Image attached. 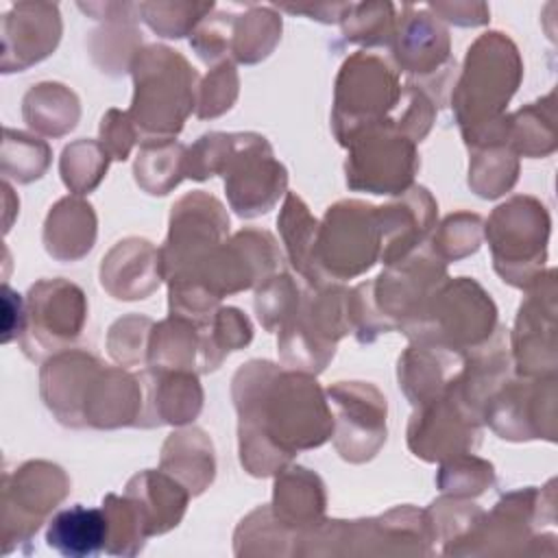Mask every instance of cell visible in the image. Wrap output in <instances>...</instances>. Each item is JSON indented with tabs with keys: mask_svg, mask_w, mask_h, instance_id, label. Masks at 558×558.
Wrapping results in <instances>:
<instances>
[{
	"mask_svg": "<svg viewBox=\"0 0 558 558\" xmlns=\"http://www.w3.org/2000/svg\"><path fill=\"white\" fill-rule=\"evenodd\" d=\"M229 218L222 205L203 192L183 196L170 216V235L159 251V270L166 279L187 275L211 248L222 244Z\"/></svg>",
	"mask_w": 558,
	"mask_h": 558,
	"instance_id": "9c48e42d",
	"label": "cell"
},
{
	"mask_svg": "<svg viewBox=\"0 0 558 558\" xmlns=\"http://www.w3.org/2000/svg\"><path fill=\"white\" fill-rule=\"evenodd\" d=\"M338 416L336 447L344 460L364 462L386 440V399L377 388L362 381H338L329 388Z\"/></svg>",
	"mask_w": 558,
	"mask_h": 558,
	"instance_id": "4fadbf2b",
	"label": "cell"
},
{
	"mask_svg": "<svg viewBox=\"0 0 558 558\" xmlns=\"http://www.w3.org/2000/svg\"><path fill=\"white\" fill-rule=\"evenodd\" d=\"M397 39L399 41L395 48V57L410 72L425 74L449 59L447 33L425 11L408 17L399 28Z\"/></svg>",
	"mask_w": 558,
	"mask_h": 558,
	"instance_id": "d6986e66",
	"label": "cell"
},
{
	"mask_svg": "<svg viewBox=\"0 0 558 558\" xmlns=\"http://www.w3.org/2000/svg\"><path fill=\"white\" fill-rule=\"evenodd\" d=\"M135 96L129 118L146 135L170 140L194 107L196 72L166 46H148L133 65Z\"/></svg>",
	"mask_w": 558,
	"mask_h": 558,
	"instance_id": "277c9868",
	"label": "cell"
},
{
	"mask_svg": "<svg viewBox=\"0 0 558 558\" xmlns=\"http://www.w3.org/2000/svg\"><path fill=\"white\" fill-rule=\"evenodd\" d=\"M187 453V436L185 432H177L163 445L161 466L168 469V473H172L187 493L198 495L214 480V449L201 429L196 432L192 456Z\"/></svg>",
	"mask_w": 558,
	"mask_h": 558,
	"instance_id": "44dd1931",
	"label": "cell"
},
{
	"mask_svg": "<svg viewBox=\"0 0 558 558\" xmlns=\"http://www.w3.org/2000/svg\"><path fill=\"white\" fill-rule=\"evenodd\" d=\"M153 323L148 318L142 316H129L118 320L111 327L109 333V351L111 355L122 362V364H135L144 357V353H148V344H146V329Z\"/></svg>",
	"mask_w": 558,
	"mask_h": 558,
	"instance_id": "f546056e",
	"label": "cell"
},
{
	"mask_svg": "<svg viewBox=\"0 0 558 558\" xmlns=\"http://www.w3.org/2000/svg\"><path fill=\"white\" fill-rule=\"evenodd\" d=\"M347 183L373 194H401L412 183L418 159L414 140L392 122L357 135L349 144Z\"/></svg>",
	"mask_w": 558,
	"mask_h": 558,
	"instance_id": "ba28073f",
	"label": "cell"
},
{
	"mask_svg": "<svg viewBox=\"0 0 558 558\" xmlns=\"http://www.w3.org/2000/svg\"><path fill=\"white\" fill-rule=\"evenodd\" d=\"M316 473L292 466L277 477L275 484V517L283 527H296V532L312 530L320 523L325 510V490Z\"/></svg>",
	"mask_w": 558,
	"mask_h": 558,
	"instance_id": "e0dca14e",
	"label": "cell"
},
{
	"mask_svg": "<svg viewBox=\"0 0 558 558\" xmlns=\"http://www.w3.org/2000/svg\"><path fill=\"white\" fill-rule=\"evenodd\" d=\"M102 508L109 519V536H107V554H122L133 556L142 549L146 534L144 519L135 504L124 495H107L102 501Z\"/></svg>",
	"mask_w": 558,
	"mask_h": 558,
	"instance_id": "484cf974",
	"label": "cell"
},
{
	"mask_svg": "<svg viewBox=\"0 0 558 558\" xmlns=\"http://www.w3.org/2000/svg\"><path fill=\"white\" fill-rule=\"evenodd\" d=\"M281 233L288 246V255L296 270L307 277V281L314 283V288H323L329 283H323V279L316 272L314 266V240H316V220H312L307 207L303 201L294 194H288L283 214H281Z\"/></svg>",
	"mask_w": 558,
	"mask_h": 558,
	"instance_id": "cb8c5ba5",
	"label": "cell"
},
{
	"mask_svg": "<svg viewBox=\"0 0 558 558\" xmlns=\"http://www.w3.org/2000/svg\"><path fill=\"white\" fill-rule=\"evenodd\" d=\"M155 381H150V401L157 414V425L161 423H187L201 410V388L192 371H163L150 368Z\"/></svg>",
	"mask_w": 558,
	"mask_h": 558,
	"instance_id": "ffe728a7",
	"label": "cell"
},
{
	"mask_svg": "<svg viewBox=\"0 0 558 558\" xmlns=\"http://www.w3.org/2000/svg\"><path fill=\"white\" fill-rule=\"evenodd\" d=\"M512 333L514 366L525 377L556 373V281L554 270L530 286Z\"/></svg>",
	"mask_w": 558,
	"mask_h": 558,
	"instance_id": "7c38bea8",
	"label": "cell"
},
{
	"mask_svg": "<svg viewBox=\"0 0 558 558\" xmlns=\"http://www.w3.org/2000/svg\"><path fill=\"white\" fill-rule=\"evenodd\" d=\"M183 488L179 480L155 471H144L126 484V497L140 510L148 536L179 525L187 504V490Z\"/></svg>",
	"mask_w": 558,
	"mask_h": 558,
	"instance_id": "9a60e30c",
	"label": "cell"
},
{
	"mask_svg": "<svg viewBox=\"0 0 558 558\" xmlns=\"http://www.w3.org/2000/svg\"><path fill=\"white\" fill-rule=\"evenodd\" d=\"M220 172H225L231 207L246 218L268 211L286 187L283 166L272 159L268 142L255 133H233Z\"/></svg>",
	"mask_w": 558,
	"mask_h": 558,
	"instance_id": "30bf717a",
	"label": "cell"
},
{
	"mask_svg": "<svg viewBox=\"0 0 558 558\" xmlns=\"http://www.w3.org/2000/svg\"><path fill=\"white\" fill-rule=\"evenodd\" d=\"M96 238V216L81 198L59 201L46 220V248L59 259L83 257Z\"/></svg>",
	"mask_w": 558,
	"mask_h": 558,
	"instance_id": "ac0fdd59",
	"label": "cell"
},
{
	"mask_svg": "<svg viewBox=\"0 0 558 558\" xmlns=\"http://www.w3.org/2000/svg\"><path fill=\"white\" fill-rule=\"evenodd\" d=\"M401 92L395 70L379 57L357 52L344 61L336 83L333 129L340 144L349 146L368 129L395 120L388 113L399 102Z\"/></svg>",
	"mask_w": 558,
	"mask_h": 558,
	"instance_id": "8992f818",
	"label": "cell"
},
{
	"mask_svg": "<svg viewBox=\"0 0 558 558\" xmlns=\"http://www.w3.org/2000/svg\"><path fill=\"white\" fill-rule=\"evenodd\" d=\"M549 214L532 196L499 205L486 225L495 270L517 288H530L543 275L549 240Z\"/></svg>",
	"mask_w": 558,
	"mask_h": 558,
	"instance_id": "5b68a950",
	"label": "cell"
},
{
	"mask_svg": "<svg viewBox=\"0 0 558 558\" xmlns=\"http://www.w3.org/2000/svg\"><path fill=\"white\" fill-rule=\"evenodd\" d=\"M508 142L514 153L525 157H545L554 153V92L508 118Z\"/></svg>",
	"mask_w": 558,
	"mask_h": 558,
	"instance_id": "7402d4cb",
	"label": "cell"
},
{
	"mask_svg": "<svg viewBox=\"0 0 558 558\" xmlns=\"http://www.w3.org/2000/svg\"><path fill=\"white\" fill-rule=\"evenodd\" d=\"M107 163L109 153L102 144L81 140L63 150L61 174L70 190H74L76 194H85L98 185V181L107 172Z\"/></svg>",
	"mask_w": 558,
	"mask_h": 558,
	"instance_id": "4316f807",
	"label": "cell"
},
{
	"mask_svg": "<svg viewBox=\"0 0 558 558\" xmlns=\"http://www.w3.org/2000/svg\"><path fill=\"white\" fill-rule=\"evenodd\" d=\"M490 427L508 440L556 438V377L504 381L482 408Z\"/></svg>",
	"mask_w": 558,
	"mask_h": 558,
	"instance_id": "8fae6325",
	"label": "cell"
},
{
	"mask_svg": "<svg viewBox=\"0 0 558 558\" xmlns=\"http://www.w3.org/2000/svg\"><path fill=\"white\" fill-rule=\"evenodd\" d=\"M85 294L68 281H39L31 288V325L41 349H59L72 342L85 320Z\"/></svg>",
	"mask_w": 558,
	"mask_h": 558,
	"instance_id": "5bb4252c",
	"label": "cell"
},
{
	"mask_svg": "<svg viewBox=\"0 0 558 558\" xmlns=\"http://www.w3.org/2000/svg\"><path fill=\"white\" fill-rule=\"evenodd\" d=\"M240 412V458L248 473L270 475L296 449L323 445L333 432L323 390L305 373L251 362L233 379Z\"/></svg>",
	"mask_w": 558,
	"mask_h": 558,
	"instance_id": "6da1fadb",
	"label": "cell"
},
{
	"mask_svg": "<svg viewBox=\"0 0 558 558\" xmlns=\"http://www.w3.org/2000/svg\"><path fill=\"white\" fill-rule=\"evenodd\" d=\"M109 519L105 508H85L81 504L52 517L46 530L48 547L68 558H89L107 547Z\"/></svg>",
	"mask_w": 558,
	"mask_h": 558,
	"instance_id": "2e32d148",
	"label": "cell"
},
{
	"mask_svg": "<svg viewBox=\"0 0 558 558\" xmlns=\"http://www.w3.org/2000/svg\"><path fill=\"white\" fill-rule=\"evenodd\" d=\"M517 46L501 33L482 35L466 52V65L453 92L456 118L473 146L508 142L504 107L521 81Z\"/></svg>",
	"mask_w": 558,
	"mask_h": 558,
	"instance_id": "7a4b0ae2",
	"label": "cell"
},
{
	"mask_svg": "<svg viewBox=\"0 0 558 558\" xmlns=\"http://www.w3.org/2000/svg\"><path fill=\"white\" fill-rule=\"evenodd\" d=\"M517 172V153L508 144H484L469 170V185L480 196L495 198L514 185Z\"/></svg>",
	"mask_w": 558,
	"mask_h": 558,
	"instance_id": "d4e9b609",
	"label": "cell"
},
{
	"mask_svg": "<svg viewBox=\"0 0 558 558\" xmlns=\"http://www.w3.org/2000/svg\"><path fill=\"white\" fill-rule=\"evenodd\" d=\"M100 137H102L105 150L113 159H126L131 144L135 140V126H133L129 113H120L118 109L107 111V116L102 118V124H100Z\"/></svg>",
	"mask_w": 558,
	"mask_h": 558,
	"instance_id": "1f68e13d",
	"label": "cell"
},
{
	"mask_svg": "<svg viewBox=\"0 0 558 558\" xmlns=\"http://www.w3.org/2000/svg\"><path fill=\"white\" fill-rule=\"evenodd\" d=\"M495 482V471L490 462L480 458L462 456L451 460L440 469L438 484L442 490H451L456 495H480Z\"/></svg>",
	"mask_w": 558,
	"mask_h": 558,
	"instance_id": "83f0119b",
	"label": "cell"
},
{
	"mask_svg": "<svg viewBox=\"0 0 558 558\" xmlns=\"http://www.w3.org/2000/svg\"><path fill=\"white\" fill-rule=\"evenodd\" d=\"M495 325V303L475 281L466 277L447 281L445 277L401 329L418 344L471 353L493 340Z\"/></svg>",
	"mask_w": 558,
	"mask_h": 558,
	"instance_id": "3957f363",
	"label": "cell"
},
{
	"mask_svg": "<svg viewBox=\"0 0 558 558\" xmlns=\"http://www.w3.org/2000/svg\"><path fill=\"white\" fill-rule=\"evenodd\" d=\"M377 257H381L379 207L360 201L329 207L314 240V266L323 283L329 275L336 279L360 275Z\"/></svg>",
	"mask_w": 558,
	"mask_h": 558,
	"instance_id": "52a82bcc",
	"label": "cell"
},
{
	"mask_svg": "<svg viewBox=\"0 0 558 558\" xmlns=\"http://www.w3.org/2000/svg\"><path fill=\"white\" fill-rule=\"evenodd\" d=\"M482 218L475 214H456L442 222L438 240L434 238V253L445 259H458L480 246Z\"/></svg>",
	"mask_w": 558,
	"mask_h": 558,
	"instance_id": "f1b7e54d",
	"label": "cell"
},
{
	"mask_svg": "<svg viewBox=\"0 0 558 558\" xmlns=\"http://www.w3.org/2000/svg\"><path fill=\"white\" fill-rule=\"evenodd\" d=\"M238 94V76L233 72L231 63H222L216 68L211 76H207L205 85L201 87V100H198V116L201 118H214L231 107L233 98Z\"/></svg>",
	"mask_w": 558,
	"mask_h": 558,
	"instance_id": "4dcf8cb0",
	"label": "cell"
},
{
	"mask_svg": "<svg viewBox=\"0 0 558 558\" xmlns=\"http://www.w3.org/2000/svg\"><path fill=\"white\" fill-rule=\"evenodd\" d=\"M185 148L172 140L146 142L135 161V179L148 194H168L181 177Z\"/></svg>",
	"mask_w": 558,
	"mask_h": 558,
	"instance_id": "603a6c76",
	"label": "cell"
}]
</instances>
